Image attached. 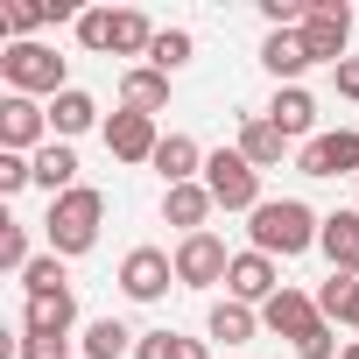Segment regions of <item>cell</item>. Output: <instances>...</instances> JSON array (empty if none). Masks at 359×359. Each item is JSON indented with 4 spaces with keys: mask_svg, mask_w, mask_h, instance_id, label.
Returning <instances> with one entry per match:
<instances>
[{
    "mask_svg": "<svg viewBox=\"0 0 359 359\" xmlns=\"http://www.w3.org/2000/svg\"><path fill=\"white\" fill-rule=\"evenodd\" d=\"M261 15H268V29H303L310 0H261Z\"/></svg>",
    "mask_w": 359,
    "mask_h": 359,
    "instance_id": "32",
    "label": "cell"
},
{
    "mask_svg": "<svg viewBox=\"0 0 359 359\" xmlns=\"http://www.w3.org/2000/svg\"><path fill=\"white\" fill-rule=\"evenodd\" d=\"M176 359H212V352H205V338H184V345H176Z\"/></svg>",
    "mask_w": 359,
    "mask_h": 359,
    "instance_id": "36",
    "label": "cell"
},
{
    "mask_svg": "<svg viewBox=\"0 0 359 359\" xmlns=\"http://www.w3.org/2000/svg\"><path fill=\"white\" fill-rule=\"evenodd\" d=\"M29 261H36V254H29V226H15V219H8V226H0V268L22 275Z\"/></svg>",
    "mask_w": 359,
    "mask_h": 359,
    "instance_id": "29",
    "label": "cell"
},
{
    "mask_svg": "<svg viewBox=\"0 0 359 359\" xmlns=\"http://www.w3.org/2000/svg\"><path fill=\"white\" fill-rule=\"evenodd\" d=\"M57 141V127H50V106H36V99H0V148L8 155H29V148H50Z\"/></svg>",
    "mask_w": 359,
    "mask_h": 359,
    "instance_id": "6",
    "label": "cell"
},
{
    "mask_svg": "<svg viewBox=\"0 0 359 359\" xmlns=\"http://www.w3.org/2000/svg\"><path fill=\"white\" fill-rule=\"evenodd\" d=\"M317 317H324V324H352V331H359V275H331V282L317 289Z\"/></svg>",
    "mask_w": 359,
    "mask_h": 359,
    "instance_id": "23",
    "label": "cell"
},
{
    "mask_svg": "<svg viewBox=\"0 0 359 359\" xmlns=\"http://www.w3.org/2000/svg\"><path fill=\"white\" fill-rule=\"evenodd\" d=\"M50 127H57V141H71V134H85V127H99V99L92 92H57L50 99Z\"/></svg>",
    "mask_w": 359,
    "mask_h": 359,
    "instance_id": "21",
    "label": "cell"
},
{
    "mask_svg": "<svg viewBox=\"0 0 359 359\" xmlns=\"http://www.w3.org/2000/svg\"><path fill=\"white\" fill-rule=\"evenodd\" d=\"M155 36H162V29H155L141 8H120V15H113V57H148Z\"/></svg>",
    "mask_w": 359,
    "mask_h": 359,
    "instance_id": "24",
    "label": "cell"
},
{
    "mask_svg": "<svg viewBox=\"0 0 359 359\" xmlns=\"http://www.w3.org/2000/svg\"><path fill=\"white\" fill-rule=\"evenodd\" d=\"M296 359H338V331H331V324L303 331V338H296Z\"/></svg>",
    "mask_w": 359,
    "mask_h": 359,
    "instance_id": "33",
    "label": "cell"
},
{
    "mask_svg": "<svg viewBox=\"0 0 359 359\" xmlns=\"http://www.w3.org/2000/svg\"><path fill=\"white\" fill-rule=\"evenodd\" d=\"M191 50H198V43H191V29H162V36H155V50H148V64L169 78V71H184V64H191Z\"/></svg>",
    "mask_w": 359,
    "mask_h": 359,
    "instance_id": "28",
    "label": "cell"
},
{
    "mask_svg": "<svg viewBox=\"0 0 359 359\" xmlns=\"http://www.w3.org/2000/svg\"><path fill=\"white\" fill-rule=\"evenodd\" d=\"M317 247L331 254V275H359V212H331Z\"/></svg>",
    "mask_w": 359,
    "mask_h": 359,
    "instance_id": "18",
    "label": "cell"
},
{
    "mask_svg": "<svg viewBox=\"0 0 359 359\" xmlns=\"http://www.w3.org/2000/svg\"><path fill=\"white\" fill-rule=\"evenodd\" d=\"M99 219H106V191H92V184L50 198V219H43L50 254H64V261H71V254H92V247H99Z\"/></svg>",
    "mask_w": 359,
    "mask_h": 359,
    "instance_id": "2",
    "label": "cell"
},
{
    "mask_svg": "<svg viewBox=\"0 0 359 359\" xmlns=\"http://www.w3.org/2000/svg\"><path fill=\"white\" fill-rule=\"evenodd\" d=\"M78 43L85 50H113V8H85L78 15Z\"/></svg>",
    "mask_w": 359,
    "mask_h": 359,
    "instance_id": "30",
    "label": "cell"
},
{
    "mask_svg": "<svg viewBox=\"0 0 359 359\" xmlns=\"http://www.w3.org/2000/svg\"><path fill=\"white\" fill-rule=\"evenodd\" d=\"M71 324H78V296L71 289L29 296V310H22V331H36V338H71Z\"/></svg>",
    "mask_w": 359,
    "mask_h": 359,
    "instance_id": "13",
    "label": "cell"
},
{
    "mask_svg": "<svg viewBox=\"0 0 359 359\" xmlns=\"http://www.w3.org/2000/svg\"><path fill=\"white\" fill-rule=\"evenodd\" d=\"M247 233H254V254H268V261H275V254H282V261H296V254H310V247H317L324 219H317L303 198H268V205L254 212V226H247Z\"/></svg>",
    "mask_w": 359,
    "mask_h": 359,
    "instance_id": "1",
    "label": "cell"
},
{
    "mask_svg": "<svg viewBox=\"0 0 359 359\" xmlns=\"http://www.w3.org/2000/svg\"><path fill=\"white\" fill-rule=\"evenodd\" d=\"M176 331H141V345H134V359H176Z\"/></svg>",
    "mask_w": 359,
    "mask_h": 359,
    "instance_id": "34",
    "label": "cell"
},
{
    "mask_svg": "<svg viewBox=\"0 0 359 359\" xmlns=\"http://www.w3.org/2000/svg\"><path fill=\"white\" fill-rule=\"evenodd\" d=\"M296 169H303V176H359V134H352V127L310 134V141L296 148Z\"/></svg>",
    "mask_w": 359,
    "mask_h": 359,
    "instance_id": "7",
    "label": "cell"
},
{
    "mask_svg": "<svg viewBox=\"0 0 359 359\" xmlns=\"http://www.w3.org/2000/svg\"><path fill=\"white\" fill-rule=\"evenodd\" d=\"M22 289H29V296H57V289H71V275H64V254H36V261L22 268Z\"/></svg>",
    "mask_w": 359,
    "mask_h": 359,
    "instance_id": "27",
    "label": "cell"
},
{
    "mask_svg": "<svg viewBox=\"0 0 359 359\" xmlns=\"http://www.w3.org/2000/svg\"><path fill=\"white\" fill-rule=\"evenodd\" d=\"M169 282H176V254H162V247H134V254L120 261V289H127L134 303H162Z\"/></svg>",
    "mask_w": 359,
    "mask_h": 359,
    "instance_id": "9",
    "label": "cell"
},
{
    "mask_svg": "<svg viewBox=\"0 0 359 359\" xmlns=\"http://www.w3.org/2000/svg\"><path fill=\"white\" fill-rule=\"evenodd\" d=\"M338 359H359V338H352V345H345V352H338Z\"/></svg>",
    "mask_w": 359,
    "mask_h": 359,
    "instance_id": "37",
    "label": "cell"
},
{
    "mask_svg": "<svg viewBox=\"0 0 359 359\" xmlns=\"http://www.w3.org/2000/svg\"><path fill=\"white\" fill-rule=\"evenodd\" d=\"M226 275H233V254H226L219 233H191L184 247H176V282H184V289H212Z\"/></svg>",
    "mask_w": 359,
    "mask_h": 359,
    "instance_id": "8",
    "label": "cell"
},
{
    "mask_svg": "<svg viewBox=\"0 0 359 359\" xmlns=\"http://www.w3.org/2000/svg\"><path fill=\"white\" fill-rule=\"evenodd\" d=\"M205 191H212V205L219 212H261L268 198H261V169L240 155V148H219V155H205Z\"/></svg>",
    "mask_w": 359,
    "mask_h": 359,
    "instance_id": "4",
    "label": "cell"
},
{
    "mask_svg": "<svg viewBox=\"0 0 359 359\" xmlns=\"http://www.w3.org/2000/svg\"><path fill=\"white\" fill-rule=\"evenodd\" d=\"M268 120H275L289 141H310V127H317V99H310L303 85H275V99H268Z\"/></svg>",
    "mask_w": 359,
    "mask_h": 359,
    "instance_id": "16",
    "label": "cell"
},
{
    "mask_svg": "<svg viewBox=\"0 0 359 359\" xmlns=\"http://www.w3.org/2000/svg\"><path fill=\"white\" fill-rule=\"evenodd\" d=\"M254 324H261V317H254L247 303H233V296H226V303H212V338H226V345H247V338H254Z\"/></svg>",
    "mask_w": 359,
    "mask_h": 359,
    "instance_id": "26",
    "label": "cell"
},
{
    "mask_svg": "<svg viewBox=\"0 0 359 359\" xmlns=\"http://www.w3.org/2000/svg\"><path fill=\"white\" fill-rule=\"evenodd\" d=\"M261 324H268L275 338H303V331H317L324 317H317V296H303V289H289V282H282V289L261 303Z\"/></svg>",
    "mask_w": 359,
    "mask_h": 359,
    "instance_id": "11",
    "label": "cell"
},
{
    "mask_svg": "<svg viewBox=\"0 0 359 359\" xmlns=\"http://www.w3.org/2000/svg\"><path fill=\"white\" fill-rule=\"evenodd\" d=\"M198 169H205V148L191 141V134H162V148H155V176L176 191V184H198Z\"/></svg>",
    "mask_w": 359,
    "mask_h": 359,
    "instance_id": "15",
    "label": "cell"
},
{
    "mask_svg": "<svg viewBox=\"0 0 359 359\" xmlns=\"http://www.w3.org/2000/svg\"><path fill=\"white\" fill-rule=\"evenodd\" d=\"M29 184H36V155H8V148H0V191L15 198V191H29Z\"/></svg>",
    "mask_w": 359,
    "mask_h": 359,
    "instance_id": "31",
    "label": "cell"
},
{
    "mask_svg": "<svg viewBox=\"0 0 359 359\" xmlns=\"http://www.w3.org/2000/svg\"><path fill=\"white\" fill-rule=\"evenodd\" d=\"M219 205H212V191H205V176L198 184H176V191H162V219L169 226H184V240L191 233H205V219H212Z\"/></svg>",
    "mask_w": 359,
    "mask_h": 359,
    "instance_id": "14",
    "label": "cell"
},
{
    "mask_svg": "<svg viewBox=\"0 0 359 359\" xmlns=\"http://www.w3.org/2000/svg\"><path fill=\"white\" fill-rule=\"evenodd\" d=\"M275 289H282V282H275V261H268V254H254V247L233 254V275H226V296H233V303L254 310V303H268Z\"/></svg>",
    "mask_w": 359,
    "mask_h": 359,
    "instance_id": "12",
    "label": "cell"
},
{
    "mask_svg": "<svg viewBox=\"0 0 359 359\" xmlns=\"http://www.w3.org/2000/svg\"><path fill=\"white\" fill-rule=\"evenodd\" d=\"M261 64L275 71V85H296V78L310 71V50H303V36H296V29H268V43H261Z\"/></svg>",
    "mask_w": 359,
    "mask_h": 359,
    "instance_id": "19",
    "label": "cell"
},
{
    "mask_svg": "<svg viewBox=\"0 0 359 359\" xmlns=\"http://www.w3.org/2000/svg\"><path fill=\"white\" fill-rule=\"evenodd\" d=\"M120 106H127V113H148V120H155V113L169 106V78H162L155 64H134V71L120 78Z\"/></svg>",
    "mask_w": 359,
    "mask_h": 359,
    "instance_id": "20",
    "label": "cell"
},
{
    "mask_svg": "<svg viewBox=\"0 0 359 359\" xmlns=\"http://www.w3.org/2000/svg\"><path fill=\"white\" fill-rule=\"evenodd\" d=\"M0 78H8V92L15 99H57V92H71L64 85V57L50 50V43H8L0 50Z\"/></svg>",
    "mask_w": 359,
    "mask_h": 359,
    "instance_id": "3",
    "label": "cell"
},
{
    "mask_svg": "<svg viewBox=\"0 0 359 359\" xmlns=\"http://www.w3.org/2000/svg\"><path fill=\"white\" fill-rule=\"evenodd\" d=\"M141 345V331H127L120 317H92L85 324V359H120V352H134Z\"/></svg>",
    "mask_w": 359,
    "mask_h": 359,
    "instance_id": "25",
    "label": "cell"
},
{
    "mask_svg": "<svg viewBox=\"0 0 359 359\" xmlns=\"http://www.w3.org/2000/svg\"><path fill=\"white\" fill-rule=\"evenodd\" d=\"M331 85H338V99H352V106H359V57H345V64L331 71Z\"/></svg>",
    "mask_w": 359,
    "mask_h": 359,
    "instance_id": "35",
    "label": "cell"
},
{
    "mask_svg": "<svg viewBox=\"0 0 359 359\" xmlns=\"http://www.w3.org/2000/svg\"><path fill=\"white\" fill-rule=\"evenodd\" d=\"M36 184H43L50 198L78 191V155H71V141H50V148H36Z\"/></svg>",
    "mask_w": 359,
    "mask_h": 359,
    "instance_id": "22",
    "label": "cell"
},
{
    "mask_svg": "<svg viewBox=\"0 0 359 359\" xmlns=\"http://www.w3.org/2000/svg\"><path fill=\"white\" fill-rule=\"evenodd\" d=\"M99 134H106V155H113V162H155V148H162L155 120H148V113H127V106H120Z\"/></svg>",
    "mask_w": 359,
    "mask_h": 359,
    "instance_id": "10",
    "label": "cell"
},
{
    "mask_svg": "<svg viewBox=\"0 0 359 359\" xmlns=\"http://www.w3.org/2000/svg\"><path fill=\"white\" fill-rule=\"evenodd\" d=\"M303 36V50H310V64H345V43H352V8L345 0H310V22L296 29Z\"/></svg>",
    "mask_w": 359,
    "mask_h": 359,
    "instance_id": "5",
    "label": "cell"
},
{
    "mask_svg": "<svg viewBox=\"0 0 359 359\" xmlns=\"http://www.w3.org/2000/svg\"><path fill=\"white\" fill-rule=\"evenodd\" d=\"M240 155H247L254 169H275V162L289 155V134H282L268 113H247V120H240Z\"/></svg>",
    "mask_w": 359,
    "mask_h": 359,
    "instance_id": "17",
    "label": "cell"
}]
</instances>
